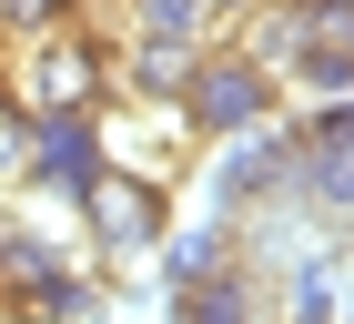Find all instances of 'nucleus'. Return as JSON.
<instances>
[{
    "mask_svg": "<svg viewBox=\"0 0 354 324\" xmlns=\"http://www.w3.org/2000/svg\"><path fill=\"white\" fill-rule=\"evenodd\" d=\"M162 314L172 324H243V314H263V273H253V264H223V273H203V284H172Z\"/></svg>",
    "mask_w": 354,
    "mask_h": 324,
    "instance_id": "obj_8",
    "label": "nucleus"
},
{
    "mask_svg": "<svg viewBox=\"0 0 354 324\" xmlns=\"http://www.w3.org/2000/svg\"><path fill=\"white\" fill-rule=\"evenodd\" d=\"M223 264H243V223H183V233H162V294L172 284H203V273H223Z\"/></svg>",
    "mask_w": 354,
    "mask_h": 324,
    "instance_id": "obj_11",
    "label": "nucleus"
},
{
    "mask_svg": "<svg viewBox=\"0 0 354 324\" xmlns=\"http://www.w3.org/2000/svg\"><path fill=\"white\" fill-rule=\"evenodd\" d=\"M243 324H263V314H243Z\"/></svg>",
    "mask_w": 354,
    "mask_h": 324,
    "instance_id": "obj_18",
    "label": "nucleus"
},
{
    "mask_svg": "<svg viewBox=\"0 0 354 324\" xmlns=\"http://www.w3.org/2000/svg\"><path fill=\"white\" fill-rule=\"evenodd\" d=\"M0 91L51 122V111H102L111 102V30L102 21H61V30H30L0 51Z\"/></svg>",
    "mask_w": 354,
    "mask_h": 324,
    "instance_id": "obj_1",
    "label": "nucleus"
},
{
    "mask_svg": "<svg viewBox=\"0 0 354 324\" xmlns=\"http://www.w3.org/2000/svg\"><path fill=\"white\" fill-rule=\"evenodd\" d=\"M213 10H223V21H243V10H263V0H213Z\"/></svg>",
    "mask_w": 354,
    "mask_h": 324,
    "instance_id": "obj_17",
    "label": "nucleus"
},
{
    "mask_svg": "<svg viewBox=\"0 0 354 324\" xmlns=\"http://www.w3.org/2000/svg\"><path fill=\"white\" fill-rule=\"evenodd\" d=\"M61 21H82V0H0V30H10V41H30V30H61Z\"/></svg>",
    "mask_w": 354,
    "mask_h": 324,
    "instance_id": "obj_16",
    "label": "nucleus"
},
{
    "mask_svg": "<svg viewBox=\"0 0 354 324\" xmlns=\"http://www.w3.org/2000/svg\"><path fill=\"white\" fill-rule=\"evenodd\" d=\"M71 213H82V233H91L102 264H142V253H162V233H172V183H142V172L111 162Z\"/></svg>",
    "mask_w": 354,
    "mask_h": 324,
    "instance_id": "obj_2",
    "label": "nucleus"
},
{
    "mask_svg": "<svg viewBox=\"0 0 354 324\" xmlns=\"http://www.w3.org/2000/svg\"><path fill=\"white\" fill-rule=\"evenodd\" d=\"M0 314H10V324H102V314H111V284H102V273H82V264H61L51 284L10 294Z\"/></svg>",
    "mask_w": 354,
    "mask_h": 324,
    "instance_id": "obj_9",
    "label": "nucleus"
},
{
    "mask_svg": "<svg viewBox=\"0 0 354 324\" xmlns=\"http://www.w3.org/2000/svg\"><path fill=\"white\" fill-rule=\"evenodd\" d=\"M192 111L183 102H132V91H111L102 102V152L122 162V172H142V183H183L192 172Z\"/></svg>",
    "mask_w": 354,
    "mask_h": 324,
    "instance_id": "obj_4",
    "label": "nucleus"
},
{
    "mask_svg": "<svg viewBox=\"0 0 354 324\" xmlns=\"http://www.w3.org/2000/svg\"><path fill=\"white\" fill-rule=\"evenodd\" d=\"M102 172H111V152H102V111H51V122H30V172H21V192L82 203Z\"/></svg>",
    "mask_w": 354,
    "mask_h": 324,
    "instance_id": "obj_6",
    "label": "nucleus"
},
{
    "mask_svg": "<svg viewBox=\"0 0 354 324\" xmlns=\"http://www.w3.org/2000/svg\"><path fill=\"white\" fill-rule=\"evenodd\" d=\"M283 324H344V243H314L283 264Z\"/></svg>",
    "mask_w": 354,
    "mask_h": 324,
    "instance_id": "obj_10",
    "label": "nucleus"
},
{
    "mask_svg": "<svg viewBox=\"0 0 354 324\" xmlns=\"http://www.w3.org/2000/svg\"><path fill=\"white\" fill-rule=\"evenodd\" d=\"M294 162H304L294 122H253V132H233V142L213 152V213L243 223L263 192H294Z\"/></svg>",
    "mask_w": 354,
    "mask_h": 324,
    "instance_id": "obj_5",
    "label": "nucleus"
},
{
    "mask_svg": "<svg viewBox=\"0 0 354 324\" xmlns=\"http://www.w3.org/2000/svg\"><path fill=\"white\" fill-rule=\"evenodd\" d=\"M203 51L192 41H152V30H111V91H132V102H183Z\"/></svg>",
    "mask_w": 354,
    "mask_h": 324,
    "instance_id": "obj_7",
    "label": "nucleus"
},
{
    "mask_svg": "<svg viewBox=\"0 0 354 324\" xmlns=\"http://www.w3.org/2000/svg\"><path fill=\"white\" fill-rule=\"evenodd\" d=\"M183 111H192V132H203V142H233V132H253V122H273V111H283V81H273L253 51L213 41V51H203V71H192V91H183Z\"/></svg>",
    "mask_w": 354,
    "mask_h": 324,
    "instance_id": "obj_3",
    "label": "nucleus"
},
{
    "mask_svg": "<svg viewBox=\"0 0 354 324\" xmlns=\"http://www.w3.org/2000/svg\"><path fill=\"white\" fill-rule=\"evenodd\" d=\"M21 172H30V111L0 91V192H21Z\"/></svg>",
    "mask_w": 354,
    "mask_h": 324,
    "instance_id": "obj_15",
    "label": "nucleus"
},
{
    "mask_svg": "<svg viewBox=\"0 0 354 324\" xmlns=\"http://www.w3.org/2000/svg\"><path fill=\"white\" fill-rule=\"evenodd\" d=\"M283 91H314V102H344V91H354V51H344V41H304V61L283 71Z\"/></svg>",
    "mask_w": 354,
    "mask_h": 324,
    "instance_id": "obj_14",
    "label": "nucleus"
},
{
    "mask_svg": "<svg viewBox=\"0 0 354 324\" xmlns=\"http://www.w3.org/2000/svg\"><path fill=\"white\" fill-rule=\"evenodd\" d=\"M294 192L334 223V233H354V152H304L294 162Z\"/></svg>",
    "mask_w": 354,
    "mask_h": 324,
    "instance_id": "obj_13",
    "label": "nucleus"
},
{
    "mask_svg": "<svg viewBox=\"0 0 354 324\" xmlns=\"http://www.w3.org/2000/svg\"><path fill=\"white\" fill-rule=\"evenodd\" d=\"M122 30H152V41H192V51H213L233 21H223L213 0H122Z\"/></svg>",
    "mask_w": 354,
    "mask_h": 324,
    "instance_id": "obj_12",
    "label": "nucleus"
}]
</instances>
